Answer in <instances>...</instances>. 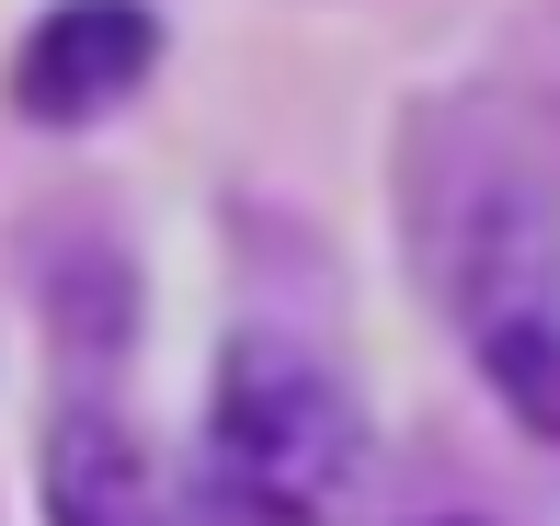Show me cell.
Instances as JSON below:
<instances>
[{"instance_id":"6da1fadb","label":"cell","mask_w":560,"mask_h":526,"mask_svg":"<svg viewBox=\"0 0 560 526\" xmlns=\"http://www.w3.org/2000/svg\"><path fill=\"white\" fill-rule=\"evenodd\" d=\"M354 481H366V423H354L343 378L275 332H241L218 355V400H207V515L218 526H343Z\"/></svg>"},{"instance_id":"7a4b0ae2","label":"cell","mask_w":560,"mask_h":526,"mask_svg":"<svg viewBox=\"0 0 560 526\" xmlns=\"http://www.w3.org/2000/svg\"><path fill=\"white\" fill-rule=\"evenodd\" d=\"M446 297L469 332V366L503 389V412L560 435V241H549V195L526 172L469 184V207L446 230Z\"/></svg>"},{"instance_id":"3957f363","label":"cell","mask_w":560,"mask_h":526,"mask_svg":"<svg viewBox=\"0 0 560 526\" xmlns=\"http://www.w3.org/2000/svg\"><path fill=\"white\" fill-rule=\"evenodd\" d=\"M149 58H161V23H149L138 0H69V12H46L35 35H23L12 104L46 115V127H81V115H104L115 92L149 81Z\"/></svg>"},{"instance_id":"277c9868","label":"cell","mask_w":560,"mask_h":526,"mask_svg":"<svg viewBox=\"0 0 560 526\" xmlns=\"http://www.w3.org/2000/svg\"><path fill=\"white\" fill-rule=\"evenodd\" d=\"M46 526H184L115 412H69L46 435Z\"/></svg>"}]
</instances>
